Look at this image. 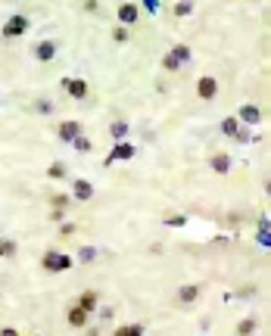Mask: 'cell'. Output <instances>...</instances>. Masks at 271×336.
Here are the masks:
<instances>
[{"instance_id": "7c38bea8", "label": "cell", "mask_w": 271, "mask_h": 336, "mask_svg": "<svg viewBox=\"0 0 271 336\" xmlns=\"http://www.w3.org/2000/svg\"><path fill=\"white\" fill-rule=\"evenodd\" d=\"M34 56L41 59V62H50V59L56 56V44H53V41H41V44L34 47Z\"/></svg>"}, {"instance_id": "5bb4252c", "label": "cell", "mask_w": 271, "mask_h": 336, "mask_svg": "<svg viewBox=\"0 0 271 336\" xmlns=\"http://www.w3.org/2000/svg\"><path fill=\"white\" fill-rule=\"evenodd\" d=\"M78 305H81L85 311H94V308L100 305V293H94V289H85V293H81V299H78Z\"/></svg>"}, {"instance_id": "ba28073f", "label": "cell", "mask_w": 271, "mask_h": 336, "mask_svg": "<svg viewBox=\"0 0 271 336\" xmlns=\"http://www.w3.org/2000/svg\"><path fill=\"white\" fill-rule=\"evenodd\" d=\"M62 87H66L75 100H85V97H88V81H81V78H66Z\"/></svg>"}, {"instance_id": "83f0119b", "label": "cell", "mask_w": 271, "mask_h": 336, "mask_svg": "<svg viewBox=\"0 0 271 336\" xmlns=\"http://www.w3.org/2000/svg\"><path fill=\"white\" fill-rule=\"evenodd\" d=\"M234 140H240V143H249V131L240 125V131H237V137H234Z\"/></svg>"}, {"instance_id": "8d00e7d4", "label": "cell", "mask_w": 271, "mask_h": 336, "mask_svg": "<svg viewBox=\"0 0 271 336\" xmlns=\"http://www.w3.org/2000/svg\"><path fill=\"white\" fill-rule=\"evenodd\" d=\"M4 255H7V249H4V243H0V258H4Z\"/></svg>"}, {"instance_id": "7402d4cb", "label": "cell", "mask_w": 271, "mask_h": 336, "mask_svg": "<svg viewBox=\"0 0 271 336\" xmlns=\"http://www.w3.org/2000/svg\"><path fill=\"white\" fill-rule=\"evenodd\" d=\"M47 174H50L53 181H59V177H66V165H62V162H53V165L47 168Z\"/></svg>"}, {"instance_id": "8992f818", "label": "cell", "mask_w": 271, "mask_h": 336, "mask_svg": "<svg viewBox=\"0 0 271 336\" xmlns=\"http://www.w3.org/2000/svg\"><path fill=\"white\" fill-rule=\"evenodd\" d=\"M72 196L78 199V203H88V199L94 196V184H91V181H85V177L72 181Z\"/></svg>"}, {"instance_id": "6da1fadb", "label": "cell", "mask_w": 271, "mask_h": 336, "mask_svg": "<svg viewBox=\"0 0 271 336\" xmlns=\"http://www.w3.org/2000/svg\"><path fill=\"white\" fill-rule=\"evenodd\" d=\"M41 261H44V268H47V271H53V274H59V271H69V268H72V255L56 252V249H47Z\"/></svg>"}, {"instance_id": "ffe728a7", "label": "cell", "mask_w": 271, "mask_h": 336, "mask_svg": "<svg viewBox=\"0 0 271 336\" xmlns=\"http://www.w3.org/2000/svg\"><path fill=\"white\" fill-rule=\"evenodd\" d=\"M172 53H175L181 62H190V47H187V44H175V47H172Z\"/></svg>"}, {"instance_id": "484cf974", "label": "cell", "mask_w": 271, "mask_h": 336, "mask_svg": "<svg viewBox=\"0 0 271 336\" xmlns=\"http://www.w3.org/2000/svg\"><path fill=\"white\" fill-rule=\"evenodd\" d=\"M265 249H271V231H259V237H256Z\"/></svg>"}, {"instance_id": "4dcf8cb0", "label": "cell", "mask_w": 271, "mask_h": 336, "mask_svg": "<svg viewBox=\"0 0 271 336\" xmlns=\"http://www.w3.org/2000/svg\"><path fill=\"white\" fill-rule=\"evenodd\" d=\"M62 218H66V215H62V209H53V212H50V221H56V224H59Z\"/></svg>"}, {"instance_id": "44dd1931", "label": "cell", "mask_w": 271, "mask_h": 336, "mask_svg": "<svg viewBox=\"0 0 271 336\" xmlns=\"http://www.w3.org/2000/svg\"><path fill=\"white\" fill-rule=\"evenodd\" d=\"M190 13H193V0H181V4L175 7V16H181V19L190 16Z\"/></svg>"}, {"instance_id": "d6986e66", "label": "cell", "mask_w": 271, "mask_h": 336, "mask_svg": "<svg viewBox=\"0 0 271 336\" xmlns=\"http://www.w3.org/2000/svg\"><path fill=\"white\" fill-rule=\"evenodd\" d=\"M256 327H259V324H256V318H246V321H240V324H237V333H240V336H253V333H256Z\"/></svg>"}, {"instance_id": "836d02e7", "label": "cell", "mask_w": 271, "mask_h": 336, "mask_svg": "<svg viewBox=\"0 0 271 336\" xmlns=\"http://www.w3.org/2000/svg\"><path fill=\"white\" fill-rule=\"evenodd\" d=\"M259 231H271V221L268 218H259Z\"/></svg>"}, {"instance_id": "e575fe53", "label": "cell", "mask_w": 271, "mask_h": 336, "mask_svg": "<svg viewBox=\"0 0 271 336\" xmlns=\"http://www.w3.org/2000/svg\"><path fill=\"white\" fill-rule=\"evenodd\" d=\"M0 336H19V330H13V327H4V330H0Z\"/></svg>"}, {"instance_id": "d6a6232c", "label": "cell", "mask_w": 271, "mask_h": 336, "mask_svg": "<svg viewBox=\"0 0 271 336\" xmlns=\"http://www.w3.org/2000/svg\"><path fill=\"white\" fill-rule=\"evenodd\" d=\"M4 249H7V255H13L16 252V243L13 240H4Z\"/></svg>"}, {"instance_id": "e0dca14e", "label": "cell", "mask_w": 271, "mask_h": 336, "mask_svg": "<svg viewBox=\"0 0 271 336\" xmlns=\"http://www.w3.org/2000/svg\"><path fill=\"white\" fill-rule=\"evenodd\" d=\"M109 134H112L115 143L125 140V134H128V122H122V119H119V122H112V125H109Z\"/></svg>"}, {"instance_id": "f1b7e54d", "label": "cell", "mask_w": 271, "mask_h": 336, "mask_svg": "<svg viewBox=\"0 0 271 336\" xmlns=\"http://www.w3.org/2000/svg\"><path fill=\"white\" fill-rule=\"evenodd\" d=\"M143 7H147V13H156L159 10V0H143Z\"/></svg>"}, {"instance_id": "f546056e", "label": "cell", "mask_w": 271, "mask_h": 336, "mask_svg": "<svg viewBox=\"0 0 271 336\" xmlns=\"http://www.w3.org/2000/svg\"><path fill=\"white\" fill-rule=\"evenodd\" d=\"M59 234H62V237H72V234H75V224H62Z\"/></svg>"}, {"instance_id": "4316f807", "label": "cell", "mask_w": 271, "mask_h": 336, "mask_svg": "<svg viewBox=\"0 0 271 336\" xmlns=\"http://www.w3.org/2000/svg\"><path fill=\"white\" fill-rule=\"evenodd\" d=\"M50 203H53V209H62V206H69V196H50Z\"/></svg>"}, {"instance_id": "5b68a950", "label": "cell", "mask_w": 271, "mask_h": 336, "mask_svg": "<svg viewBox=\"0 0 271 336\" xmlns=\"http://www.w3.org/2000/svg\"><path fill=\"white\" fill-rule=\"evenodd\" d=\"M197 94H200V100H215V94H218V81L212 78V75H203V78L197 81Z\"/></svg>"}, {"instance_id": "9a60e30c", "label": "cell", "mask_w": 271, "mask_h": 336, "mask_svg": "<svg viewBox=\"0 0 271 336\" xmlns=\"http://www.w3.org/2000/svg\"><path fill=\"white\" fill-rule=\"evenodd\" d=\"M240 125H243V122H240L237 116H231V119H221V134H224V137H237Z\"/></svg>"}, {"instance_id": "603a6c76", "label": "cell", "mask_w": 271, "mask_h": 336, "mask_svg": "<svg viewBox=\"0 0 271 336\" xmlns=\"http://www.w3.org/2000/svg\"><path fill=\"white\" fill-rule=\"evenodd\" d=\"M112 41H115V44H128V28H125V25H119V28L112 31Z\"/></svg>"}, {"instance_id": "d590c367", "label": "cell", "mask_w": 271, "mask_h": 336, "mask_svg": "<svg viewBox=\"0 0 271 336\" xmlns=\"http://www.w3.org/2000/svg\"><path fill=\"white\" fill-rule=\"evenodd\" d=\"M265 193H268V196H271V181H268V184H265Z\"/></svg>"}, {"instance_id": "7a4b0ae2", "label": "cell", "mask_w": 271, "mask_h": 336, "mask_svg": "<svg viewBox=\"0 0 271 336\" xmlns=\"http://www.w3.org/2000/svg\"><path fill=\"white\" fill-rule=\"evenodd\" d=\"M134 153H137V149H134L131 143L119 140V143H112V153L106 156V165H109V162H115V159H122V162H125V159H134Z\"/></svg>"}, {"instance_id": "2e32d148", "label": "cell", "mask_w": 271, "mask_h": 336, "mask_svg": "<svg viewBox=\"0 0 271 336\" xmlns=\"http://www.w3.org/2000/svg\"><path fill=\"white\" fill-rule=\"evenodd\" d=\"M112 336H143V324H122Z\"/></svg>"}, {"instance_id": "cb8c5ba5", "label": "cell", "mask_w": 271, "mask_h": 336, "mask_svg": "<svg viewBox=\"0 0 271 336\" xmlns=\"http://www.w3.org/2000/svg\"><path fill=\"white\" fill-rule=\"evenodd\" d=\"M72 146H75V149H78V153H91V140H88V137H85V134H81V137H78V140H75V143H72Z\"/></svg>"}, {"instance_id": "3957f363", "label": "cell", "mask_w": 271, "mask_h": 336, "mask_svg": "<svg viewBox=\"0 0 271 336\" xmlns=\"http://www.w3.org/2000/svg\"><path fill=\"white\" fill-rule=\"evenodd\" d=\"M56 134H59L62 143H75V140L81 137V125H78V122H59Z\"/></svg>"}, {"instance_id": "8fae6325", "label": "cell", "mask_w": 271, "mask_h": 336, "mask_svg": "<svg viewBox=\"0 0 271 336\" xmlns=\"http://www.w3.org/2000/svg\"><path fill=\"white\" fill-rule=\"evenodd\" d=\"M178 299H181V302H184V305H190V302H197V299H200V286H197V283H184V286L178 289Z\"/></svg>"}, {"instance_id": "30bf717a", "label": "cell", "mask_w": 271, "mask_h": 336, "mask_svg": "<svg viewBox=\"0 0 271 336\" xmlns=\"http://www.w3.org/2000/svg\"><path fill=\"white\" fill-rule=\"evenodd\" d=\"M209 165H212L215 174H227V171H231V156H227V153H215V156L209 159Z\"/></svg>"}, {"instance_id": "52a82bcc", "label": "cell", "mask_w": 271, "mask_h": 336, "mask_svg": "<svg viewBox=\"0 0 271 336\" xmlns=\"http://www.w3.org/2000/svg\"><path fill=\"white\" fill-rule=\"evenodd\" d=\"M237 119H240L243 125H259V122H262V112H259V106L243 103V106H240V112H237Z\"/></svg>"}, {"instance_id": "1f68e13d", "label": "cell", "mask_w": 271, "mask_h": 336, "mask_svg": "<svg viewBox=\"0 0 271 336\" xmlns=\"http://www.w3.org/2000/svg\"><path fill=\"white\" fill-rule=\"evenodd\" d=\"M94 255H97V252H94V249H91V246H88V249H81V261H91V258H94Z\"/></svg>"}, {"instance_id": "ac0fdd59", "label": "cell", "mask_w": 271, "mask_h": 336, "mask_svg": "<svg viewBox=\"0 0 271 336\" xmlns=\"http://www.w3.org/2000/svg\"><path fill=\"white\" fill-rule=\"evenodd\" d=\"M181 65H184V62H181V59H178V56H175L172 50H169V53L162 56V69H169V72H178Z\"/></svg>"}, {"instance_id": "4fadbf2b", "label": "cell", "mask_w": 271, "mask_h": 336, "mask_svg": "<svg viewBox=\"0 0 271 336\" xmlns=\"http://www.w3.org/2000/svg\"><path fill=\"white\" fill-rule=\"evenodd\" d=\"M137 16H140V13H137L134 4H122V7H119V22H122V25H134Z\"/></svg>"}, {"instance_id": "277c9868", "label": "cell", "mask_w": 271, "mask_h": 336, "mask_svg": "<svg viewBox=\"0 0 271 336\" xmlns=\"http://www.w3.org/2000/svg\"><path fill=\"white\" fill-rule=\"evenodd\" d=\"M28 31V19L25 16H10L7 25H4V37H19Z\"/></svg>"}, {"instance_id": "d4e9b609", "label": "cell", "mask_w": 271, "mask_h": 336, "mask_svg": "<svg viewBox=\"0 0 271 336\" xmlns=\"http://www.w3.org/2000/svg\"><path fill=\"white\" fill-rule=\"evenodd\" d=\"M165 224H169V228H184L187 218H184V215H169V218H165Z\"/></svg>"}, {"instance_id": "9c48e42d", "label": "cell", "mask_w": 271, "mask_h": 336, "mask_svg": "<svg viewBox=\"0 0 271 336\" xmlns=\"http://www.w3.org/2000/svg\"><path fill=\"white\" fill-rule=\"evenodd\" d=\"M88 315H91V311H85L81 305H72V308H69V324L81 330V327H88Z\"/></svg>"}]
</instances>
